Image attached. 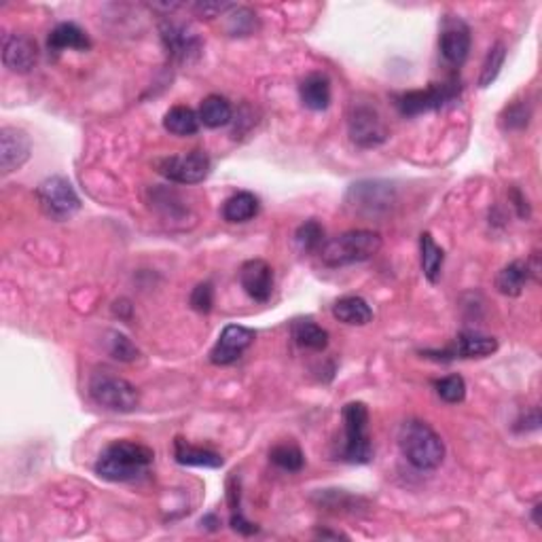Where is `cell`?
I'll use <instances>...</instances> for the list:
<instances>
[{
	"label": "cell",
	"mask_w": 542,
	"mask_h": 542,
	"mask_svg": "<svg viewBox=\"0 0 542 542\" xmlns=\"http://www.w3.org/2000/svg\"><path fill=\"white\" fill-rule=\"evenodd\" d=\"M231 526L236 532L244 534V536H250V534H257L258 528L255 526V523L246 519V517L242 515V510H238V513H231Z\"/></svg>",
	"instance_id": "obj_35"
},
{
	"label": "cell",
	"mask_w": 542,
	"mask_h": 542,
	"mask_svg": "<svg viewBox=\"0 0 542 542\" xmlns=\"http://www.w3.org/2000/svg\"><path fill=\"white\" fill-rule=\"evenodd\" d=\"M161 39H164L167 56L176 62H193L202 53V41L189 26L176 22L161 23Z\"/></svg>",
	"instance_id": "obj_14"
},
{
	"label": "cell",
	"mask_w": 542,
	"mask_h": 542,
	"mask_svg": "<svg viewBox=\"0 0 542 542\" xmlns=\"http://www.w3.org/2000/svg\"><path fill=\"white\" fill-rule=\"evenodd\" d=\"M164 128L174 136H193L200 130V114L189 106H174L166 113Z\"/></svg>",
	"instance_id": "obj_26"
},
{
	"label": "cell",
	"mask_w": 542,
	"mask_h": 542,
	"mask_svg": "<svg viewBox=\"0 0 542 542\" xmlns=\"http://www.w3.org/2000/svg\"><path fill=\"white\" fill-rule=\"evenodd\" d=\"M294 242L301 252H316L322 248L324 227L318 221H305L297 231H294Z\"/></svg>",
	"instance_id": "obj_30"
},
{
	"label": "cell",
	"mask_w": 542,
	"mask_h": 542,
	"mask_svg": "<svg viewBox=\"0 0 542 542\" xmlns=\"http://www.w3.org/2000/svg\"><path fill=\"white\" fill-rule=\"evenodd\" d=\"M258 214V200L248 191L231 195L222 206V219L227 222H246Z\"/></svg>",
	"instance_id": "obj_25"
},
{
	"label": "cell",
	"mask_w": 542,
	"mask_h": 542,
	"mask_svg": "<svg viewBox=\"0 0 542 542\" xmlns=\"http://www.w3.org/2000/svg\"><path fill=\"white\" fill-rule=\"evenodd\" d=\"M174 460L183 466H200V468H221L222 456L208 447H197V445L186 443L185 438H174Z\"/></svg>",
	"instance_id": "obj_20"
},
{
	"label": "cell",
	"mask_w": 542,
	"mask_h": 542,
	"mask_svg": "<svg viewBox=\"0 0 542 542\" xmlns=\"http://www.w3.org/2000/svg\"><path fill=\"white\" fill-rule=\"evenodd\" d=\"M540 513H542V504H540V502H536V504H534V509H532V519H534V523H536V526H538V528H542Z\"/></svg>",
	"instance_id": "obj_36"
},
{
	"label": "cell",
	"mask_w": 542,
	"mask_h": 542,
	"mask_svg": "<svg viewBox=\"0 0 542 542\" xmlns=\"http://www.w3.org/2000/svg\"><path fill=\"white\" fill-rule=\"evenodd\" d=\"M299 98L310 111H327L330 104V81L322 72H312L299 86Z\"/></svg>",
	"instance_id": "obj_18"
},
{
	"label": "cell",
	"mask_w": 542,
	"mask_h": 542,
	"mask_svg": "<svg viewBox=\"0 0 542 542\" xmlns=\"http://www.w3.org/2000/svg\"><path fill=\"white\" fill-rule=\"evenodd\" d=\"M239 285L257 303H267L274 293V269L263 258H250L239 269Z\"/></svg>",
	"instance_id": "obj_15"
},
{
	"label": "cell",
	"mask_w": 542,
	"mask_h": 542,
	"mask_svg": "<svg viewBox=\"0 0 542 542\" xmlns=\"http://www.w3.org/2000/svg\"><path fill=\"white\" fill-rule=\"evenodd\" d=\"M529 119H532V108H529L528 102H513L500 114V125L507 131L526 130Z\"/></svg>",
	"instance_id": "obj_31"
},
{
	"label": "cell",
	"mask_w": 542,
	"mask_h": 542,
	"mask_svg": "<svg viewBox=\"0 0 542 542\" xmlns=\"http://www.w3.org/2000/svg\"><path fill=\"white\" fill-rule=\"evenodd\" d=\"M255 337L257 333L248 327L229 324V327L222 329L219 341H216L212 350H210V363L216 366L233 365L236 360L242 358V354L252 346Z\"/></svg>",
	"instance_id": "obj_11"
},
{
	"label": "cell",
	"mask_w": 542,
	"mask_h": 542,
	"mask_svg": "<svg viewBox=\"0 0 542 542\" xmlns=\"http://www.w3.org/2000/svg\"><path fill=\"white\" fill-rule=\"evenodd\" d=\"M399 447L402 457L418 471H435L445 460L443 438L421 420H409L401 426Z\"/></svg>",
	"instance_id": "obj_2"
},
{
	"label": "cell",
	"mask_w": 542,
	"mask_h": 542,
	"mask_svg": "<svg viewBox=\"0 0 542 542\" xmlns=\"http://www.w3.org/2000/svg\"><path fill=\"white\" fill-rule=\"evenodd\" d=\"M382 250V236L366 229H352L341 233L321 248V258L327 267H346V265L369 261Z\"/></svg>",
	"instance_id": "obj_3"
},
{
	"label": "cell",
	"mask_w": 542,
	"mask_h": 542,
	"mask_svg": "<svg viewBox=\"0 0 542 542\" xmlns=\"http://www.w3.org/2000/svg\"><path fill=\"white\" fill-rule=\"evenodd\" d=\"M210 158L203 150H191L185 155H172V158L158 161V172L161 176L178 185H197L208 178Z\"/></svg>",
	"instance_id": "obj_9"
},
{
	"label": "cell",
	"mask_w": 542,
	"mask_h": 542,
	"mask_svg": "<svg viewBox=\"0 0 542 542\" xmlns=\"http://www.w3.org/2000/svg\"><path fill=\"white\" fill-rule=\"evenodd\" d=\"M318 536H321V538H346V536L337 532H318Z\"/></svg>",
	"instance_id": "obj_37"
},
{
	"label": "cell",
	"mask_w": 542,
	"mask_h": 542,
	"mask_svg": "<svg viewBox=\"0 0 542 542\" xmlns=\"http://www.w3.org/2000/svg\"><path fill=\"white\" fill-rule=\"evenodd\" d=\"M460 81L451 79L447 83H430V87L405 92L396 98V108L402 117H418V114L437 111L460 95Z\"/></svg>",
	"instance_id": "obj_6"
},
{
	"label": "cell",
	"mask_w": 542,
	"mask_h": 542,
	"mask_svg": "<svg viewBox=\"0 0 542 542\" xmlns=\"http://www.w3.org/2000/svg\"><path fill=\"white\" fill-rule=\"evenodd\" d=\"M30 142L28 134L17 128H3L0 130V170L5 176L11 172L20 170V167L30 159Z\"/></svg>",
	"instance_id": "obj_17"
},
{
	"label": "cell",
	"mask_w": 542,
	"mask_h": 542,
	"mask_svg": "<svg viewBox=\"0 0 542 542\" xmlns=\"http://www.w3.org/2000/svg\"><path fill=\"white\" fill-rule=\"evenodd\" d=\"M197 114H200V123L206 125V128L216 130L231 122L233 111L227 98H222V95H208V98L202 102L200 113Z\"/></svg>",
	"instance_id": "obj_27"
},
{
	"label": "cell",
	"mask_w": 542,
	"mask_h": 542,
	"mask_svg": "<svg viewBox=\"0 0 542 542\" xmlns=\"http://www.w3.org/2000/svg\"><path fill=\"white\" fill-rule=\"evenodd\" d=\"M291 333H293V339L297 341V346L303 348V350H312V352L327 350L329 333L321 327V324L310 321V318H299V321H294L291 327Z\"/></svg>",
	"instance_id": "obj_22"
},
{
	"label": "cell",
	"mask_w": 542,
	"mask_h": 542,
	"mask_svg": "<svg viewBox=\"0 0 542 542\" xmlns=\"http://www.w3.org/2000/svg\"><path fill=\"white\" fill-rule=\"evenodd\" d=\"M343 445L339 460L348 464H369L373 460V443L369 435V409L365 402H348L341 411Z\"/></svg>",
	"instance_id": "obj_4"
},
{
	"label": "cell",
	"mask_w": 542,
	"mask_h": 542,
	"mask_svg": "<svg viewBox=\"0 0 542 542\" xmlns=\"http://www.w3.org/2000/svg\"><path fill=\"white\" fill-rule=\"evenodd\" d=\"M47 47H50V53H59L64 50L87 51L92 47V41H89L86 30L77 26V23L64 22L51 30L50 39H47Z\"/></svg>",
	"instance_id": "obj_19"
},
{
	"label": "cell",
	"mask_w": 542,
	"mask_h": 542,
	"mask_svg": "<svg viewBox=\"0 0 542 542\" xmlns=\"http://www.w3.org/2000/svg\"><path fill=\"white\" fill-rule=\"evenodd\" d=\"M438 47L445 62L451 66H462L471 53V28L460 17H445L438 36Z\"/></svg>",
	"instance_id": "obj_13"
},
{
	"label": "cell",
	"mask_w": 542,
	"mask_h": 542,
	"mask_svg": "<svg viewBox=\"0 0 542 542\" xmlns=\"http://www.w3.org/2000/svg\"><path fill=\"white\" fill-rule=\"evenodd\" d=\"M214 305V288L210 282H202V285H197L193 288L191 293V307L195 312H200V314H208L210 310H212Z\"/></svg>",
	"instance_id": "obj_34"
},
{
	"label": "cell",
	"mask_w": 542,
	"mask_h": 542,
	"mask_svg": "<svg viewBox=\"0 0 542 542\" xmlns=\"http://www.w3.org/2000/svg\"><path fill=\"white\" fill-rule=\"evenodd\" d=\"M36 197H39L45 214L56 221H68L81 210L79 195L64 176L45 178L36 189Z\"/></svg>",
	"instance_id": "obj_8"
},
{
	"label": "cell",
	"mask_w": 542,
	"mask_h": 542,
	"mask_svg": "<svg viewBox=\"0 0 542 542\" xmlns=\"http://www.w3.org/2000/svg\"><path fill=\"white\" fill-rule=\"evenodd\" d=\"M435 390L438 399L449 402V405H456V402H462L464 396H466V382H464L462 375H447L437 379Z\"/></svg>",
	"instance_id": "obj_32"
},
{
	"label": "cell",
	"mask_w": 542,
	"mask_h": 542,
	"mask_svg": "<svg viewBox=\"0 0 542 542\" xmlns=\"http://www.w3.org/2000/svg\"><path fill=\"white\" fill-rule=\"evenodd\" d=\"M348 206L358 214H379L385 212L394 202L393 185L379 183V180H365V183L352 185L348 193Z\"/></svg>",
	"instance_id": "obj_10"
},
{
	"label": "cell",
	"mask_w": 542,
	"mask_h": 542,
	"mask_svg": "<svg viewBox=\"0 0 542 542\" xmlns=\"http://www.w3.org/2000/svg\"><path fill=\"white\" fill-rule=\"evenodd\" d=\"M155 454L136 441H114L95 460V474L111 483H130L142 479L153 466Z\"/></svg>",
	"instance_id": "obj_1"
},
{
	"label": "cell",
	"mask_w": 542,
	"mask_h": 542,
	"mask_svg": "<svg viewBox=\"0 0 542 542\" xmlns=\"http://www.w3.org/2000/svg\"><path fill=\"white\" fill-rule=\"evenodd\" d=\"M108 352H111L113 358L122 360V363H131V360L138 358V348L123 333H119V330L108 333Z\"/></svg>",
	"instance_id": "obj_33"
},
{
	"label": "cell",
	"mask_w": 542,
	"mask_h": 542,
	"mask_svg": "<svg viewBox=\"0 0 542 542\" xmlns=\"http://www.w3.org/2000/svg\"><path fill=\"white\" fill-rule=\"evenodd\" d=\"M420 255H421V271H424L426 280H429L430 285H437L438 278H441L445 252L435 244V239H432L430 233H421Z\"/></svg>",
	"instance_id": "obj_24"
},
{
	"label": "cell",
	"mask_w": 542,
	"mask_h": 542,
	"mask_svg": "<svg viewBox=\"0 0 542 542\" xmlns=\"http://www.w3.org/2000/svg\"><path fill=\"white\" fill-rule=\"evenodd\" d=\"M89 396L95 405L114 413H131L140 405V393L128 379L114 375L108 369H98L89 377Z\"/></svg>",
	"instance_id": "obj_5"
},
{
	"label": "cell",
	"mask_w": 542,
	"mask_h": 542,
	"mask_svg": "<svg viewBox=\"0 0 542 542\" xmlns=\"http://www.w3.org/2000/svg\"><path fill=\"white\" fill-rule=\"evenodd\" d=\"M504 59H507V45L498 43L487 51V58L483 62V68H481V77H479V86L481 87H490L493 81L498 79L500 70H502Z\"/></svg>",
	"instance_id": "obj_29"
},
{
	"label": "cell",
	"mask_w": 542,
	"mask_h": 542,
	"mask_svg": "<svg viewBox=\"0 0 542 542\" xmlns=\"http://www.w3.org/2000/svg\"><path fill=\"white\" fill-rule=\"evenodd\" d=\"M333 316L343 324H350V327H365L373 321V310L363 297H341L335 301L333 305Z\"/></svg>",
	"instance_id": "obj_21"
},
{
	"label": "cell",
	"mask_w": 542,
	"mask_h": 542,
	"mask_svg": "<svg viewBox=\"0 0 542 542\" xmlns=\"http://www.w3.org/2000/svg\"><path fill=\"white\" fill-rule=\"evenodd\" d=\"M269 460L286 473H299L305 464V457L301 454V449L293 443L276 445V447L269 451Z\"/></svg>",
	"instance_id": "obj_28"
},
{
	"label": "cell",
	"mask_w": 542,
	"mask_h": 542,
	"mask_svg": "<svg viewBox=\"0 0 542 542\" xmlns=\"http://www.w3.org/2000/svg\"><path fill=\"white\" fill-rule=\"evenodd\" d=\"M498 352V341L493 337L479 335V333H462L456 337V341L445 350H426L421 352L426 358L435 360H456V358H485Z\"/></svg>",
	"instance_id": "obj_12"
},
{
	"label": "cell",
	"mask_w": 542,
	"mask_h": 542,
	"mask_svg": "<svg viewBox=\"0 0 542 542\" xmlns=\"http://www.w3.org/2000/svg\"><path fill=\"white\" fill-rule=\"evenodd\" d=\"M529 278H532L529 263L513 261V263H509L507 267L500 269V274L496 278V288L502 294H507V297H519Z\"/></svg>",
	"instance_id": "obj_23"
},
{
	"label": "cell",
	"mask_w": 542,
	"mask_h": 542,
	"mask_svg": "<svg viewBox=\"0 0 542 542\" xmlns=\"http://www.w3.org/2000/svg\"><path fill=\"white\" fill-rule=\"evenodd\" d=\"M39 62V47L26 34L3 36V64L11 72L26 75Z\"/></svg>",
	"instance_id": "obj_16"
},
{
	"label": "cell",
	"mask_w": 542,
	"mask_h": 542,
	"mask_svg": "<svg viewBox=\"0 0 542 542\" xmlns=\"http://www.w3.org/2000/svg\"><path fill=\"white\" fill-rule=\"evenodd\" d=\"M348 134L357 147L373 149L385 142L388 130L375 106L366 104V102H354L350 114H348Z\"/></svg>",
	"instance_id": "obj_7"
}]
</instances>
